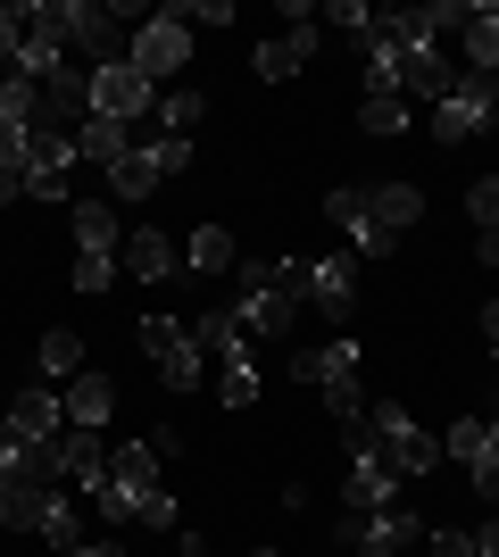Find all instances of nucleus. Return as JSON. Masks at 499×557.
<instances>
[{"mask_svg": "<svg viewBox=\"0 0 499 557\" xmlns=\"http://www.w3.org/2000/svg\"><path fill=\"white\" fill-rule=\"evenodd\" d=\"M483 134H499V84L491 75H458L450 84V100L433 109V141H483Z\"/></svg>", "mask_w": 499, "mask_h": 557, "instance_id": "nucleus-7", "label": "nucleus"}, {"mask_svg": "<svg viewBox=\"0 0 499 557\" xmlns=\"http://www.w3.org/2000/svg\"><path fill=\"white\" fill-rule=\"evenodd\" d=\"M333 541H341L350 557H400V549H416V541H425V524H416L408 508H375V516H350V508H341Z\"/></svg>", "mask_w": 499, "mask_h": 557, "instance_id": "nucleus-8", "label": "nucleus"}, {"mask_svg": "<svg viewBox=\"0 0 499 557\" xmlns=\"http://www.w3.org/2000/svg\"><path fill=\"white\" fill-rule=\"evenodd\" d=\"M216 399L225 408H259V367H216Z\"/></svg>", "mask_w": 499, "mask_h": 557, "instance_id": "nucleus-33", "label": "nucleus"}, {"mask_svg": "<svg viewBox=\"0 0 499 557\" xmlns=\"http://www.w3.org/2000/svg\"><path fill=\"white\" fill-rule=\"evenodd\" d=\"M475 557H483V549H475Z\"/></svg>", "mask_w": 499, "mask_h": 557, "instance_id": "nucleus-46", "label": "nucleus"}, {"mask_svg": "<svg viewBox=\"0 0 499 557\" xmlns=\"http://www.w3.org/2000/svg\"><path fill=\"white\" fill-rule=\"evenodd\" d=\"M67 557H117V549H109V541H75Z\"/></svg>", "mask_w": 499, "mask_h": 557, "instance_id": "nucleus-43", "label": "nucleus"}, {"mask_svg": "<svg viewBox=\"0 0 499 557\" xmlns=\"http://www.w3.org/2000/svg\"><path fill=\"white\" fill-rule=\"evenodd\" d=\"M67 233H75V250L117 258V209H109V200H75V209H67Z\"/></svg>", "mask_w": 499, "mask_h": 557, "instance_id": "nucleus-24", "label": "nucleus"}, {"mask_svg": "<svg viewBox=\"0 0 499 557\" xmlns=\"http://www.w3.org/2000/svg\"><path fill=\"white\" fill-rule=\"evenodd\" d=\"M134 524H142V533H175V524H184V508H175L166 491H150V499H142V516H134Z\"/></svg>", "mask_w": 499, "mask_h": 557, "instance_id": "nucleus-38", "label": "nucleus"}, {"mask_svg": "<svg viewBox=\"0 0 499 557\" xmlns=\"http://www.w3.org/2000/svg\"><path fill=\"white\" fill-rule=\"evenodd\" d=\"M433 557H475V533H433Z\"/></svg>", "mask_w": 499, "mask_h": 557, "instance_id": "nucleus-40", "label": "nucleus"}, {"mask_svg": "<svg viewBox=\"0 0 499 557\" xmlns=\"http://www.w3.org/2000/svg\"><path fill=\"white\" fill-rule=\"evenodd\" d=\"M59 399H67V424H75V433H100V424L117 417V383H109V374H92V367L75 374Z\"/></svg>", "mask_w": 499, "mask_h": 557, "instance_id": "nucleus-17", "label": "nucleus"}, {"mask_svg": "<svg viewBox=\"0 0 499 557\" xmlns=\"http://www.w3.org/2000/svg\"><path fill=\"white\" fill-rule=\"evenodd\" d=\"M17 50H25V9H0V75L17 67Z\"/></svg>", "mask_w": 499, "mask_h": 557, "instance_id": "nucleus-39", "label": "nucleus"}, {"mask_svg": "<svg viewBox=\"0 0 499 557\" xmlns=\"http://www.w3.org/2000/svg\"><path fill=\"white\" fill-rule=\"evenodd\" d=\"M75 292H109V283H117V258H92V250H75Z\"/></svg>", "mask_w": 499, "mask_h": 557, "instance_id": "nucleus-37", "label": "nucleus"}, {"mask_svg": "<svg viewBox=\"0 0 499 557\" xmlns=\"http://www.w3.org/2000/svg\"><path fill=\"white\" fill-rule=\"evenodd\" d=\"M325 225H341V233H350V258H391V250H400V242H383V233L366 225V191H358V184L325 191Z\"/></svg>", "mask_w": 499, "mask_h": 557, "instance_id": "nucleus-14", "label": "nucleus"}, {"mask_svg": "<svg viewBox=\"0 0 499 557\" xmlns=\"http://www.w3.org/2000/svg\"><path fill=\"white\" fill-rule=\"evenodd\" d=\"M150 491H159V449L150 442H117V458H109V474H100V491H92V508L109 516V524H134Z\"/></svg>", "mask_w": 499, "mask_h": 557, "instance_id": "nucleus-5", "label": "nucleus"}, {"mask_svg": "<svg viewBox=\"0 0 499 557\" xmlns=\"http://www.w3.org/2000/svg\"><path fill=\"white\" fill-rule=\"evenodd\" d=\"M475 258H483V267H499V233H483V242H475Z\"/></svg>", "mask_w": 499, "mask_h": 557, "instance_id": "nucleus-42", "label": "nucleus"}, {"mask_svg": "<svg viewBox=\"0 0 499 557\" xmlns=\"http://www.w3.org/2000/svg\"><path fill=\"white\" fill-rule=\"evenodd\" d=\"M416 216H425V191H416V184H375V191H366V225H375L383 242H400Z\"/></svg>", "mask_w": 499, "mask_h": 557, "instance_id": "nucleus-18", "label": "nucleus"}, {"mask_svg": "<svg viewBox=\"0 0 499 557\" xmlns=\"http://www.w3.org/2000/svg\"><path fill=\"white\" fill-rule=\"evenodd\" d=\"M191 333H200V349H209L216 367H250V325H241V308H234V300H216Z\"/></svg>", "mask_w": 499, "mask_h": 557, "instance_id": "nucleus-15", "label": "nucleus"}, {"mask_svg": "<svg viewBox=\"0 0 499 557\" xmlns=\"http://www.w3.org/2000/svg\"><path fill=\"white\" fill-rule=\"evenodd\" d=\"M125 275H134V283H166V275H175V242H166L159 225H142L134 242H125Z\"/></svg>", "mask_w": 499, "mask_h": 557, "instance_id": "nucleus-25", "label": "nucleus"}, {"mask_svg": "<svg viewBox=\"0 0 499 557\" xmlns=\"http://www.w3.org/2000/svg\"><path fill=\"white\" fill-rule=\"evenodd\" d=\"M366 424H375V449H383V466H391L400 483H425L433 466H441V442L408 417L400 399H375V408H366Z\"/></svg>", "mask_w": 499, "mask_h": 557, "instance_id": "nucleus-3", "label": "nucleus"}, {"mask_svg": "<svg viewBox=\"0 0 499 557\" xmlns=\"http://www.w3.org/2000/svg\"><path fill=\"white\" fill-rule=\"evenodd\" d=\"M466 216H475L483 233H499V175H475V184H466Z\"/></svg>", "mask_w": 499, "mask_h": 557, "instance_id": "nucleus-36", "label": "nucleus"}, {"mask_svg": "<svg viewBox=\"0 0 499 557\" xmlns=\"http://www.w3.org/2000/svg\"><path fill=\"white\" fill-rule=\"evenodd\" d=\"M358 125H366V134H375V141H391V134H408V125H416V109L383 92V100H366V109H358Z\"/></svg>", "mask_w": 499, "mask_h": 557, "instance_id": "nucleus-29", "label": "nucleus"}, {"mask_svg": "<svg viewBox=\"0 0 499 557\" xmlns=\"http://www.w3.org/2000/svg\"><path fill=\"white\" fill-rule=\"evenodd\" d=\"M184 166H191V141L150 134V141H134V159H125V166H109V184H117V200H150V191H159L166 175H184Z\"/></svg>", "mask_w": 499, "mask_h": 557, "instance_id": "nucleus-10", "label": "nucleus"}, {"mask_svg": "<svg viewBox=\"0 0 499 557\" xmlns=\"http://www.w3.org/2000/svg\"><path fill=\"white\" fill-rule=\"evenodd\" d=\"M483 442H491V424H483V417H458V424H450V442H441V449H450L458 466H475V458H483Z\"/></svg>", "mask_w": 499, "mask_h": 557, "instance_id": "nucleus-35", "label": "nucleus"}, {"mask_svg": "<svg viewBox=\"0 0 499 557\" xmlns=\"http://www.w3.org/2000/svg\"><path fill=\"white\" fill-rule=\"evenodd\" d=\"M234 275H241V300H234L241 325L266 333V342H284L291 317H300V300H291V283H284V258H241Z\"/></svg>", "mask_w": 499, "mask_h": 557, "instance_id": "nucleus-4", "label": "nucleus"}, {"mask_svg": "<svg viewBox=\"0 0 499 557\" xmlns=\"http://www.w3.org/2000/svg\"><path fill=\"white\" fill-rule=\"evenodd\" d=\"M284 283H291V300L316 308V317H350L358 308V258L350 250H325V258H284Z\"/></svg>", "mask_w": 499, "mask_h": 557, "instance_id": "nucleus-2", "label": "nucleus"}, {"mask_svg": "<svg viewBox=\"0 0 499 557\" xmlns=\"http://www.w3.org/2000/svg\"><path fill=\"white\" fill-rule=\"evenodd\" d=\"M366 408H375V399H366V383H358V374H350V383H333V392H325V417H333V424H358V417H366Z\"/></svg>", "mask_w": 499, "mask_h": 557, "instance_id": "nucleus-34", "label": "nucleus"}, {"mask_svg": "<svg viewBox=\"0 0 499 557\" xmlns=\"http://www.w3.org/2000/svg\"><path fill=\"white\" fill-rule=\"evenodd\" d=\"M358 358H366L358 342H325V349H300V358H291V374H300L309 392H333V383H350V374H358Z\"/></svg>", "mask_w": 499, "mask_h": 557, "instance_id": "nucleus-21", "label": "nucleus"}, {"mask_svg": "<svg viewBox=\"0 0 499 557\" xmlns=\"http://www.w3.org/2000/svg\"><path fill=\"white\" fill-rule=\"evenodd\" d=\"M75 374H84V342H75L67 325H50L42 333V383H50V392H67Z\"/></svg>", "mask_w": 499, "mask_h": 557, "instance_id": "nucleus-26", "label": "nucleus"}, {"mask_svg": "<svg viewBox=\"0 0 499 557\" xmlns=\"http://www.w3.org/2000/svg\"><path fill=\"white\" fill-rule=\"evenodd\" d=\"M142 349H150V358L166 367L175 349H191V325H184V317H142Z\"/></svg>", "mask_w": 499, "mask_h": 557, "instance_id": "nucleus-31", "label": "nucleus"}, {"mask_svg": "<svg viewBox=\"0 0 499 557\" xmlns=\"http://www.w3.org/2000/svg\"><path fill=\"white\" fill-rule=\"evenodd\" d=\"M483 342H491V367H499V300H483Z\"/></svg>", "mask_w": 499, "mask_h": 557, "instance_id": "nucleus-41", "label": "nucleus"}, {"mask_svg": "<svg viewBox=\"0 0 499 557\" xmlns=\"http://www.w3.org/2000/svg\"><path fill=\"white\" fill-rule=\"evenodd\" d=\"M316 25H325V17L291 9V34H275V42H259V50H250V75H259V84H291V75H300V67L316 59V42H325Z\"/></svg>", "mask_w": 499, "mask_h": 557, "instance_id": "nucleus-11", "label": "nucleus"}, {"mask_svg": "<svg viewBox=\"0 0 499 557\" xmlns=\"http://www.w3.org/2000/svg\"><path fill=\"white\" fill-rule=\"evenodd\" d=\"M391 42H400V34H391ZM450 59H441V50L433 42H408V84H400V100H433V109H441V100H450Z\"/></svg>", "mask_w": 499, "mask_h": 557, "instance_id": "nucleus-19", "label": "nucleus"}, {"mask_svg": "<svg viewBox=\"0 0 499 557\" xmlns=\"http://www.w3.org/2000/svg\"><path fill=\"white\" fill-rule=\"evenodd\" d=\"M50 25H59V42H67V50H92V67H109V59H125V42H134L142 9H100V0H50Z\"/></svg>", "mask_w": 499, "mask_h": 557, "instance_id": "nucleus-1", "label": "nucleus"}, {"mask_svg": "<svg viewBox=\"0 0 499 557\" xmlns=\"http://www.w3.org/2000/svg\"><path fill=\"white\" fill-rule=\"evenodd\" d=\"M9 433L34 449H59V433H67V399L50 392V383H25L17 399H9Z\"/></svg>", "mask_w": 499, "mask_h": 557, "instance_id": "nucleus-13", "label": "nucleus"}, {"mask_svg": "<svg viewBox=\"0 0 499 557\" xmlns=\"http://www.w3.org/2000/svg\"><path fill=\"white\" fill-rule=\"evenodd\" d=\"M259 557H284V549H259Z\"/></svg>", "mask_w": 499, "mask_h": 557, "instance_id": "nucleus-45", "label": "nucleus"}, {"mask_svg": "<svg viewBox=\"0 0 499 557\" xmlns=\"http://www.w3.org/2000/svg\"><path fill=\"white\" fill-rule=\"evenodd\" d=\"M50 466H59V483H84V491H100V474H109V442L100 433H59V449H50Z\"/></svg>", "mask_w": 499, "mask_h": 557, "instance_id": "nucleus-16", "label": "nucleus"}, {"mask_svg": "<svg viewBox=\"0 0 499 557\" xmlns=\"http://www.w3.org/2000/svg\"><path fill=\"white\" fill-rule=\"evenodd\" d=\"M92 116L142 125V116H159V84H150L134 59H109V67H92Z\"/></svg>", "mask_w": 499, "mask_h": 557, "instance_id": "nucleus-9", "label": "nucleus"}, {"mask_svg": "<svg viewBox=\"0 0 499 557\" xmlns=\"http://www.w3.org/2000/svg\"><path fill=\"white\" fill-rule=\"evenodd\" d=\"M458 50H466V75H499V9H491V0H475V9H466Z\"/></svg>", "mask_w": 499, "mask_h": 557, "instance_id": "nucleus-23", "label": "nucleus"}, {"mask_svg": "<svg viewBox=\"0 0 499 557\" xmlns=\"http://www.w3.org/2000/svg\"><path fill=\"white\" fill-rule=\"evenodd\" d=\"M84 116H92V75L59 67V75H42V84H34V125H50V134H75Z\"/></svg>", "mask_w": 499, "mask_h": 557, "instance_id": "nucleus-12", "label": "nucleus"}, {"mask_svg": "<svg viewBox=\"0 0 499 557\" xmlns=\"http://www.w3.org/2000/svg\"><path fill=\"white\" fill-rule=\"evenodd\" d=\"M75 159L125 166V159H134V125H117V116H84V125H75Z\"/></svg>", "mask_w": 499, "mask_h": 557, "instance_id": "nucleus-22", "label": "nucleus"}, {"mask_svg": "<svg viewBox=\"0 0 499 557\" xmlns=\"http://www.w3.org/2000/svg\"><path fill=\"white\" fill-rule=\"evenodd\" d=\"M125 59H134V67L150 75V84H175V75H184V59H191V17L184 9H150L142 25H134V42H125Z\"/></svg>", "mask_w": 499, "mask_h": 557, "instance_id": "nucleus-6", "label": "nucleus"}, {"mask_svg": "<svg viewBox=\"0 0 499 557\" xmlns=\"http://www.w3.org/2000/svg\"><path fill=\"white\" fill-rule=\"evenodd\" d=\"M0 125H34V75H0Z\"/></svg>", "mask_w": 499, "mask_h": 557, "instance_id": "nucleus-32", "label": "nucleus"}, {"mask_svg": "<svg viewBox=\"0 0 499 557\" xmlns=\"http://www.w3.org/2000/svg\"><path fill=\"white\" fill-rule=\"evenodd\" d=\"M175 557H209V541H200V533H184V549H175Z\"/></svg>", "mask_w": 499, "mask_h": 557, "instance_id": "nucleus-44", "label": "nucleus"}, {"mask_svg": "<svg viewBox=\"0 0 499 557\" xmlns=\"http://www.w3.org/2000/svg\"><path fill=\"white\" fill-rule=\"evenodd\" d=\"M25 483H59V466H50V449L17 442L9 417H0V491H25Z\"/></svg>", "mask_w": 499, "mask_h": 557, "instance_id": "nucleus-20", "label": "nucleus"}, {"mask_svg": "<svg viewBox=\"0 0 499 557\" xmlns=\"http://www.w3.org/2000/svg\"><path fill=\"white\" fill-rule=\"evenodd\" d=\"M234 267H241V250H234V233H225V225L191 233V275H234Z\"/></svg>", "mask_w": 499, "mask_h": 557, "instance_id": "nucleus-27", "label": "nucleus"}, {"mask_svg": "<svg viewBox=\"0 0 499 557\" xmlns=\"http://www.w3.org/2000/svg\"><path fill=\"white\" fill-rule=\"evenodd\" d=\"M200 374H209V349H200V333H191V349H175V358H166L159 383H166V392H200Z\"/></svg>", "mask_w": 499, "mask_h": 557, "instance_id": "nucleus-30", "label": "nucleus"}, {"mask_svg": "<svg viewBox=\"0 0 499 557\" xmlns=\"http://www.w3.org/2000/svg\"><path fill=\"white\" fill-rule=\"evenodd\" d=\"M200 109H209V100H200V92H184V84H175V92H159V134L191 141V125H200Z\"/></svg>", "mask_w": 499, "mask_h": 557, "instance_id": "nucleus-28", "label": "nucleus"}]
</instances>
